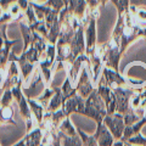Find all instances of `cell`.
<instances>
[{
    "label": "cell",
    "instance_id": "1",
    "mask_svg": "<svg viewBox=\"0 0 146 146\" xmlns=\"http://www.w3.org/2000/svg\"><path fill=\"white\" fill-rule=\"evenodd\" d=\"M12 116V110L10 107H5L3 110V117L4 118H10Z\"/></svg>",
    "mask_w": 146,
    "mask_h": 146
}]
</instances>
